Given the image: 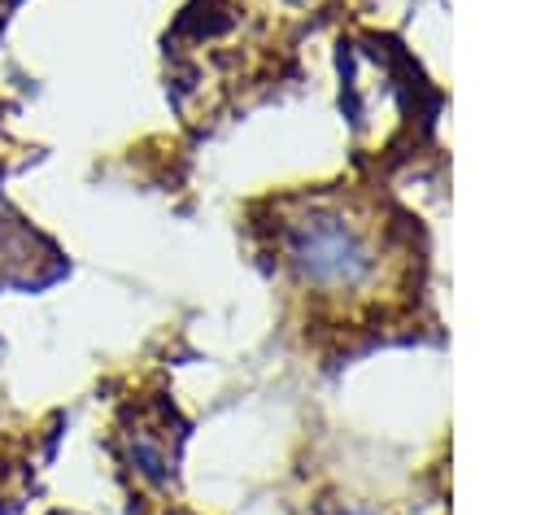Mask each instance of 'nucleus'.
Masks as SVG:
<instances>
[{"label":"nucleus","instance_id":"nucleus-1","mask_svg":"<svg viewBox=\"0 0 558 515\" xmlns=\"http://www.w3.org/2000/svg\"><path fill=\"white\" fill-rule=\"evenodd\" d=\"M283 253L296 279L314 292H353L375 275V244L366 227L336 209L314 205L283 223Z\"/></svg>","mask_w":558,"mask_h":515},{"label":"nucleus","instance_id":"nucleus-2","mask_svg":"<svg viewBox=\"0 0 558 515\" xmlns=\"http://www.w3.org/2000/svg\"><path fill=\"white\" fill-rule=\"evenodd\" d=\"M336 515H371V511H336Z\"/></svg>","mask_w":558,"mask_h":515}]
</instances>
